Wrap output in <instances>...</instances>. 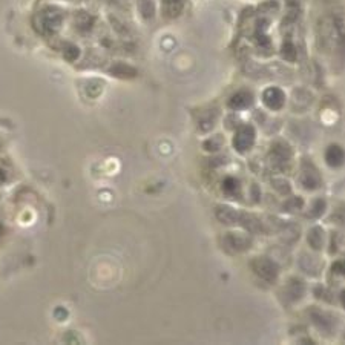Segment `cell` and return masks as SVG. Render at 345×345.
<instances>
[{"instance_id":"obj_1","label":"cell","mask_w":345,"mask_h":345,"mask_svg":"<svg viewBox=\"0 0 345 345\" xmlns=\"http://www.w3.org/2000/svg\"><path fill=\"white\" fill-rule=\"evenodd\" d=\"M252 269L263 281H266L269 284L276 283L278 275H279L278 266L272 260L264 258V256L263 258H255V260L252 261Z\"/></svg>"},{"instance_id":"obj_2","label":"cell","mask_w":345,"mask_h":345,"mask_svg":"<svg viewBox=\"0 0 345 345\" xmlns=\"http://www.w3.org/2000/svg\"><path fill=\"white\" fill-rule=\"evenodd\" d=\"M310 318L313 321V324L324 333H333L334 331V318L333 315L327 313V311H322V310H318V308H313L310 311Z\"/></svg>"},{"instance_id":"obj_3","label":"cell","mask_w":345,"mask_h":345,"mask_svg":"<svg viewBox=\"0 0 345 345\" xmlns=\"http://www.w3.org/2000/svg\"><path fill=\"white\" fill-rule=\"evenodd\" d=\"M305 293V284L298 279V278H292L287 286L283 289V295H284V299L287 302H298Z\"/></svg>"},{"instance_id":"obj_4","label":"cell","mask_w":345,"mask_h":345,"mask_svg":"<svg viewBox=\"0 0 345 345\" xmlns=\"http://www.w3.org/2000/svg\"><path fill=\"white\" fill-rule=\"evenodd\" d=\"M224 245L232 252H244L252 245V239L244 233H227L224 236Z\"/></svg>"},{"instance_id":"obj_5","label":"cell","mask_w":345,"mask_h":345,"mask_svg":"<svg viewBox=\"0 0 345 345\" xmlns=\"http://www.w3.org/2000/svg\"><path fill=\"white\" fill-rule=\"evenodd\" d=\"M253 140H255V132H253V129H252L250 126H245V128H242V129L236 134V137H235V140H233V144H235V147H236L239 152H244V150L250 149V146L253 144Z\"/></svg>"},{"instance_id":"obj_6","label":"cell","mask_w":345,"mask_h":345,"mask_svg":"<svg viewBox=\"0 0 345 345\" xmlns=\"http://www.w3.org/2000/svg\"><path fill=\"white\" fill-rule=\"evenodd\" d=\"M239 216L241 213L229 206H219L216 209V218L226 224V226H233V224H239Z\"/></svg>"},{"instance_id":"obj_7","label":"cell","mask_w":345,"mask_h":345,"mask_svg":"<svg viewBox=\"0 0 345 345\" xmlns=\"http://www.w3.org/2000/svg\"><path fill=\"white\" fill-rule=\"evenodd\" d=\"M301 183L305 189H318L321 186V177L318 175L316 169H302V177H301Z\"/></svg>"},{"instance_id":"obj_8","label":"cell","mask_w":345,"mask_h":345,"mask_svg":"<svg viewBox=\"0 0 345 345\" xmlns=\"http://www.w3.org/2000/svg\"><path fill=\"white\" fill-rule=\"evenodd\" d=\"M299 264H301V269H302L305 273H308V275H318L319 270H321V267H322V264L316 260V256H310V255H308V256L304 255V256L301 258Z\"/></svg>"},{"instance_id":"obj_9","label":"cell","mask_w":345,"mask_h":345,"mask_svg":"<svg viewBox=\"0 0 345 345\" xmlns=\"http://www.w3.org/2000/svg\"><path fill=\"white\" fill-rule=\"evenodd\" d=\"M264 102L272 109H279L284 105V94L279 89H269L264 94Z\"/></svg>"},{"instance_id":"obj_10","label":"cell","mask_w":345,"mask_h":345,"mask_svg":"<svg viewBox=\"0 0 345 345\" xmlns=\"http://www.w3.org/2000/svg\"><path fill=\"white\" fill-rule=\"evenodd\" d=\"M307 241L310 244L311 248L315 250H321L324 245V230L321 227H313L310 229L308 235H307Z\"/></svg>"},{"instance_id":"obj_11","label":"cell","mask_w":345,"mask_h":345,"mask_svg":"<svg viewBox=\"0 0 345 345\" xmlns=\"http://www.w3.org/2000/svg\"><path fill=\"white\" fill-rule=\"evenodd\" d=\"M342 160H343V153H342V149L339 146H331L327 150V163L330 166H333V167L340 166L342 164Z\"/></svg>"},{"instance_id":"obj_12","label":"cell","mask_w":345,"mask_h":345,"mask_svg":"<svg viewBox=\"0 0 345 345\" xmlns=\"http://www.w3.org/2000/svg\"><path fill=\"white\" fill-rule=\"evenodd\" d=\"M250 102H252L250 94H247V92H239V94H236V96L232 99L230 106H232V108L239 109V108H245V106H248V105H250Z\"/></svg>"},{"instance_id":"obj_13","label":"cell","mask_w":345,"mask_h":345,"mask_svg":"<svg viewBox=\"0 0 345 345\" xmlns=\"http://www.w3.org/2000/svg\"><path fill=\"white\" fill-rule=\"evenodd\" d=\"M223 191L227 197H232L235 198V195H238L239 192V184L235 178H227L224 183H223Z\"/></svg>"},{"instance_id":"obj_14","label":"cell","mask_w":345,"mask_h":345,"mask_svg":"<svg viewBox=\"0 0 345 345\" xmlns=\"http://www.w3.org/2000/svg\"><path fill=\"white\" fill-rule=\"evenodd\" d=\"M325 207H327V204H325L324 200H316V201L313 203L311 209L308 210L307 216H310V218H319V216L325 212Z\"/></svg>"},{"instance_id":"obj_15","label":"cell","mask_w":345,"mask_h":345,"mask_svg":"<svg viewBox=\"0 0 345 345\" xmlns=\"http://www.w3.org/2000/svg\"><path fill=\"white\" fill-rule=\"evenodd\" d=\"M302 206H304L302 198H299V197H293V198L287 200V201L283 204V210H286V212H293V210L301 209Z\"/></svg>"},{"instance_id":"obj_16","label":"cell","mask_w":345,"mask_h":345,"mask_svg":"<svg viewBox=\"0 0 345 345\" xmlns=\"http://www.w3.org/2000/svg\"><path fill=\"white\" fill-rule=\"evenodd\" d=\"M273 187L281 194V195H287L290 194V186L286 180H275L273 181Z\"/></svg>"},{"instance_id":"obj_17","label":"cell","mask_w":345,"mask_h":345,"mask_svg":"<svg viewBox=\"0 0 345 345\" xmlns=\"http://www.w3.org/2000/svg\"><path fill=\"white\" fill-rule=\"evenodd\" d=\"M340 267H342V263H336V264H334V267H333V269H334V272H337V273H342V270H340Z\"/></svg>"}]
</instances>
